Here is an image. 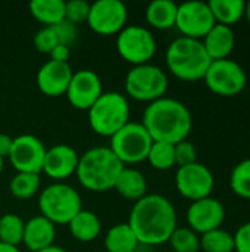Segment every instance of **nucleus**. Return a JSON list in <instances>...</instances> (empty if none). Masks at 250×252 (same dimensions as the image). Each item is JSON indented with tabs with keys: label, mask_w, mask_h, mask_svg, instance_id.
Listing matches in <instances>:
<instances>
[{
	"label": "nucleus",
	"mask_w": 250,
	"mask_h": 252,
	"mask_svg": "<svg viewBox=\"0 0 250 252\" xmlns=\"http://www.w3.org/2000/svg\"><path fill=\"white\" fill-rule=\"evenodd\" d=\"M130 227L137 236L139 244L161 245L169 241L177 227V213L172 202L159 193H146L134 202Z\"/></svg>",
	"instance_id": "nucleus-1"
},
{
	"label": "nucleus",
	"mask_w": 250,
	"mask_h": 252,
	"mask_svg": "<svg viewBox=\"0 0 250 252\" xmlns=\"http://www.w3.org/2000/svg\"><path fill=\"white\" fill-rule=\"evenodd\" d=\"M141 124L146 127L153 142L177 145L190 134L193 118L190 109L183 102L164 96L146 106Z\"/></svg>",
	"instance_id": "nucleus-2"
},
{
	"label": "nucleus",
	"mask_w": 250,
	"mask_h": 252,
	"mask_svg": "<svg viewBox=\"0 0 250 252\" xmlns=\"http://www.w3.org/2000/svg\"><path fill=\"white\" fill-rule=\"evenodd\" d=\"M125 165L108 146H94L85 151L78 161L77 177L80 183L93 192L113 189L115 182Z\"/></svg>",
	"instance_id": "nucleus-3"
},
{
	"label": "nucleus",
	"mask_w": 250,
	"mask_h": 252,
	"mask_svg": "<svg viewBox=\"0 0 250 252\" xmlns=\"http://www.w3.org/2000/svg\"><path fill=\"white\" fill-rule=\"evenodd\" d=\"M202 40L190 37H177L167 49V65L169 71L186 81L202 80L211 65Z\"/></svg>",
	"instance_id": "nucleus-4"
},
{
	"label": "nucleus",
	"mask_w": 250,
	"mask_h": 252,
	"mask_svg": "<svg viewBox=\"0 0 250 252\" xmlns=\"http://www.w3.org/2000/svg\"><path fill=\"white\" fill-rule=\"evenodd\" d=\"M87 111L90 127L100 136H112L130 121L128 99L118 92H103Z\"/></svg>",
	"instance_id": "nucleus-5"
},
{
	"label": "nucleus",
	"mask_w": 250,
	"mask_h": 252,
	"mask_svg": "<svg viewBox=\"0 0 250 252\" xmlns=\"http://www.w3.org/2000/svg\"><path fill=\"white\" fill-rule=\"evenodd\" d=\"M41 216L55 224H68L81 210L83 202L77 189L63 182L46 186L38 196Z\"/></svg>",
	"instance_id": "nucleus-6"
},
{
	"label": "nucleus",
	"mask_w": 250,
	"mask_h": 252,
	"mask_svg": "<svg viewBox=\"0 0 250 252\" xmlns=\"http://www.w3.org/2000/svg\"><path fill=\"white\" fill-rule=\"evenodd\" d=\"M152 143L153 139L141 123L128 121L111 136L109 148L122 164H137L147 159Z\"/></svg>",
	"instance_id": "nucleus-7"
},
{
	"label": "nucleus",
	"mask_w": 250,
	"mask_h": 252,
	"mask_svg": "<svg viewBox=\"0 0 250 252\" xmlns=\"http://www.w3.org/2000/svg\"><path fill=\"white\" fill-rule=\"evenodd\" d=\"M168 89V77L162 68L153 63L134 65L125 77L127 93L137 99L153 102L165 96Z\"/></svg>",
	"instance_id": "nucleus-8"
},
{
	"label": "nucleus",
	"mask_w": 250,
	"mask_h": 252,
	"mask_svg": "<svg viewBox=\"0 0 250 252\" xmlns=\"http://www.w3.org/2000/svg\"><path fill=\"white\" fill-rule=\"evenodd\" d=\"M116 49L130 63H147L156 52V40L149 28L139 24H130L118 32Z\"/></svg>",
	"instance_id": "nucleus-9"
},
{
	"label": "nucleus",
	"mask_w": 250,
	"mask_h": 252,
	"mask_svg": "<svg viewBox=\"0 0 250 252\" xmlns=\"http://www.w3.org/2000/svg\"><path fill=\"white\" fill-rule=\"evenodd\" d=\"M203 80L211 92L225 97L242 93L248 83L245 69L231 59L212 61Z\"/></svg>",
	"instance_id": "nucleus-10"
},
{
	"label": "nucleus",
	"mask_w": 250,
	"mask_h": 252,
	"mask_svg": "<svg viewBox=\"0 0 250 252\" xmlns=\"http://www.w3.org/2000/svg\"><path fill=\"white\" fill-rule=\"evenodd\" d=\"M215 24L217 22L208 1L190 0L178 4L175 27L184 37L202 40Z\"/></svg>",
	"instance_id": "nucleus-11"
},
{
	"label": "nucleus",
	"mask_w": 250,
	"mask_h": 252,
	"mask_svg": "<svg viewBox=\"0 0 250 252\" xmlns=\"http://www.w3.org/2000/svg\"><path fill=\"white\" fill-rule=\"evenodd\" d=\"M47 148L34 134H19L13 137L10 152L7 155L10 164L18 173H37L43 171Z\"/></svg>",
	"instance_id": "nucleus-12"
},
{
	"label": "nucleus",
	"mask_w": 250,
	"mask_h": 252,
	"mask_svg": "<svg viewBox=\"0 0 250 252\" xmlns=\"http://www.w3.org/2000/svg\"><path fill=\"white\" fill-rule=\"evenodd\" d=\"M128 10L121 0H96L90 4L87 22L99 34L108 35L119 32L127 22Z\"/></svg>",
	"instance_id": "nucleus-13"
},
{
	"label": "nucleus",
	"mask_w": 250,
	"mask_h": 252,
	"mask_svg": "<svg viewBox=\"0 0 250 252\" xmlns=\"http://www.w3.org/2000/svg\"><path fill=\"white\" fill-rule=\"evenodd\" d=\"M214 183L215 182L211 170L200 162H193L184 167H178L175 174L177 190L184 198L193 202L211 196Z\"/></svg>",
	"instance_id": "nucleus-14"
},
{
	"label": "nucleus",
	"mask_w": 250,
	"mask_h": 252,
	"mask_svg": "<svg viewBox=\"0 0 250 252\" xmlns=\"http://www.w3.org/2000/svg\"><path fill=\"white\" fill-rule=\"evenodd\" d=\"M103 93L100 77L91 69L74 71L66 89L69 103L78 109H88Z\"/></svg>",
	"instance_id": "nucleus-15"
},
{
	"label": "nucleus",
	"mask_w": 250,
	"mask_h": 252,
	"mask_svg": "<svg viewBox=\"0 0 250 252\" xmlns=\"http://www.w3.org/2000/svg\"><path fill=\"white\" fill-rule=\"evenodd\" d=\"M225 219L224 205L215 198H203L192 202L187 210V221L190 229L196 233H206L220 229Z\"/></svg>",
	"instance_id": "nucleus-16"
},
{
	"label": "nucleus",
	"mask_w": 250,
	"mask_h": 252,
	"mask_svg": "<svg viewBox=\"0 0 250 252\" xmlns=\"http://www.w3.org/2000/svg\"><path fill=\"white\" fill-rule=\"evenodd\" d=\"M80 157L77 151L66 145L57 143L46 151L43 171L53 180H65L77 171Z\"/></svg>",
	"instance_id": "nucleus-17"
},
{
	"label": "nucleus",
	"mask_w": 250,
	"mask_h": 252,
	"mask_svg": "<svg viewBox=\"0 0 250 252\" xmlns=\"http://www.w3.org/2000/svg\"><path fill=\"white\" fill-rule=\"evenodd\" d=\"M72 74L74 71L69 62L49 59L37 71V86L47 96H60L66 93Z\"/></svg>",
	"instance_id": "nucleus-18"
},
{
	"label": "nucleus",
	"mask_w": 250,
	"mask_h": 252,
	"mask_svg": "<svg viewBox=\"0 0 250 252\" xmlns=\"http://www.w3.org/2000/svg\"><path fill=\"white\" fill-rule=\"evenodd\" d=\"M55 236H56L55 223H52L44 216L38 214L31 217L28 221H25L22 242L27 245L29 251H40L43 248L53 245Z\"/></svg>",
	"instance_id": "nucleus-19"
},
{
	"label": "nucleus",
	"mask_w": 250,
	"mask_h": 252,
	"mask_svg": "<svg viewBox=\"0 0 250 252\" xmlns=\"http://www.w3.org/2000/svg\"><path fill=\"white\" fill-rule=\"evenodd\" d=\"M202 43L212 61L228 59L234 49L236 35L231 27L215 24L211 31L202 38Z\"/></svg>",
	"instance_id": "nucleus-20"
},
{
	"label": "nucleus",
	"mask_w": 250,
	"mask_h": 252,
	"mask_svg": "<svg viewBox=\"0 0 250 252\" xmlns=\"http://www.w3.org/2000/svg\"><path fill=\"white\" fill-rule=\"evenodd\" d=\"M113 189H116L121 196L136 202L146 195L147 182L140 170L133 167H124L115 182Z\"/></svg>",
	"instance_id": "nucleus-21"
},
{
	"label": "nucleus",
	"mask_w": 250,
	"mask_h": 252,
	"mask_svg": "<svg viewBox=\"0 0 250 252\" xmlns=\"http://www.w3.org/2000/svg\"><path fill=\"white\" fill-rule=\"evenodd\" d=\"M69 230L71 235L81 242H90L94 241L102 230V223L100 219L96 216V213L90 210H81L69 223Z\"/></svg>",
	"instance_id": "nucleus-22"
},
{
	"label": "nucleus",
	"mask_w": 250,
	"mask_h": 252,
	"mask_svg": "<svg viewBox=\"0 0 250 252\" xmlns=\"http://www.w3.org/2000/svg\"><path fill=\"white\" fill-rule=\"evenodd\" d=\"M137 245V236L128 223L113 224L105 236V247L109 252H134Z\"/></svg>",
	"instance_id": "nucleus-23"
},
{
	"label": "nucleus",
	"mask_w": 250,
	"mask_h": 252,
	"mask_svg": "<svg viewBox=\"0 0 250 252\" xmlns=\"http://www.w3.org/2000/svg\"><path fill=\"white\" fill-rule=\"evenodd\" d=\"M178 4L172 0H153L146 9L147 22L159 30H167L175 25Z\"/></svg>",
	"instance_id": "nucleus-24"
},
{
	"label": "nucleus",
	"mask_w": 250,
	"mask_h": 252,
	"mask_svg": "<svg viewBox=\"0 0 250 252\" xmlns=\"http://www.w3.org/2000/svg\"><path fill=\"white\" fill-rule=\"evenodd\" d=\"M208 4L217 24L231 27L243 18L246 3L243 0H211Z\"/></svg>",
	"instance_id": "nucleus-25"
},
{
	"label": "nucleus",
	"mask_w": 250,
	"mask_h": 252,
	"mask_svg": "<svg viewBox=\"0 0 250 252\" xmlns=\"http://www.w3.org/2000/svg\"><path fill=\"white\" fill-rule=\"evenodd\" d=\"M29 10L37 21L46 25H55L65 19L63 0H31Z\"/></svg>",
	"instance_id": "nucleus-26"
},
{
	"label": "nucleus",
	"mask_w": 250,
	"mask_h": 252,
	"mask_svg": "<svg viewBox=\"0 0 250 252\" xmlns=\"http://www.w3.org/2000/svg\"><path fill=\"white\" fill-rule=\"evenodd\" d=\"M40 185H41L40 174L16 173L9 183V189H10V193L16 198L29 199L37 193V190L40 189Z\"/></svg>",
	"instance_id": "nucleus-27"
},
{
	"label": "nucleus",
	"mask_w": 250,
	"mask_h": 252,
	"mask_svg": "<svg viewBox=\"0 0 250 252\" xmlns=\"http://www.w3.org/2000/svg\"><path fill=\"white\" fill-rule=\"evenodd\" d=\"M25 221L13 213H6L0 217V242L18 247L24 238Z\"/></svg>",
	"instance_id": "nucleus-28"
},
{
	"label": "nucleus",
	"mask_w": 250,
	"mask_h": 252,
	"mask_svg": "<svg viewBox=\"0 0 250 252\" xmlns=\"http://www.w3.org/2000/svg\"><path fill=\"white\" fill-rule=\"evenodd\" d=\"M200 248L205 252H233L234 238L224 229H215L200 236Z\"/></svg>",
	"instance_id": "nucleus-29"
},
{
	"label": "nucleus",
	"mask_w": 250,
	"mask_h": 252,
	"mask_svg": "<svg viewBox=\"0 0 250 252\" xmlns=\"http://www.w3.org/2000/svg\"><path fill=\"white\" fill-rule=\"evenodd\" d=\"M147 161L158 170H169L175 165V148L171 143L153 142L147 154Z\"/></svg>",
	"instance_id": "nucleus-30"
},
{
	"label": "nucleus",
	"mask_w": 250,
	"mask_h": 252,
	"mask_svg": "<svg viewBox=\"0 0 250 252\" xmlns=\"http://www.w3.org/2000/svg\"><path fill=\"white\" fill-rule=\"evenodd\" d=\"M169 244L175 252H199L200 250V238L190 227H175Z\"/></svg>",
	"instance_id": "nucleus-31"
},
{
	"label": "nucleus",
	"mask_w": 250,
	"mask_h": 252,
	"mask_svg": "<svg viewBox=\"0 0 250 252\" xmlns=\"http://www.w3.org/2000/svg\"><path fill=\"white\" fill-rule=\"evenodd\" d=\"M230 186L237 196L250 199V159L239 162L233 168Z\"/></svg>",
	"instance_id": "nucleus-32"
},
{
	"label": "nucleus",
	"mask_w": 250,
	"mask_h": 252,
	"mask_svg": "<svg viewBox=\"0 0 250 252\" xmlns=\"http://www.w3.org/2000/svg\"><path fill=\"white\" fill-rule=\"evenodd\" d=\"M57 44H59V40L52 25L43 27L34 35V46L41 53H50Z\"/></svg>",
	"instance_id": "nucleus-33"
},
{
	"label": "nucleus",
	"mask_w": 250,
	"mask_h": 252,
	"mask_svg": "<svg viewBox=\"0 0 250 252\" xmlns=\"http://www.w3.org/2000/svg\"><path fill=\"white\" fill-rule=\"evenodd\" d=\"M90 12V3L85 0H69L65 1V19L72 24H80L87 21Z\"/></svg>",
	"instance_id": "nucleus-34"
},
{
	"label": "nucleus",
	"mask_w": 250,
	"mask_h": 252,
	"mask_svg": "<svg viewBox=\"0 0 250 252\" xmlns=\"http://www.w3.org/2000/svg\"><path fill=\"white\" fill-rule=\"evenodd\" d=\"M174 148H175V165L184 167V165L197 162L196 146L187 139L183 142H178L177 145H174Z\"/></svg>",
	"instance_id": "nucleus-35"
},
{
	"label": "nucleus",
	"mask_w": 250,
	"mask_h": 252,
	"mask_svg": "<svg viewBox=\"0 0 250 252\" xmlns=\"http://www.w3.org/2000/svg\"><path fill=\"white\" fill-rule=\"evenodd\" d=\"M52 27L57 35L59 44H65V46L71 47V44L75 43V40L78 37V28L75 24L69 22L68 19H62L60 22H57Z\"/></svg>",
	"instance_id": "nucleus-36"
},
{
	"label": "nucleus",
	"mask_w": 250,
	"mask_h": 252,
	"mask_svg": "<svg viewBox=\"0 0 250 252\" xmlns=\"http://www.w3.org/2000/svg\"><path fill=\"white\" fill-rule=\"evenodd\" d=\"M234 238V251L250 252V221L245 223L233 235Z\"/></svg>",
	"instance_id": "nucleus-37"
},
{
	"label": "nucleus",
	"mask_w": 250,
	"mask_h": 252,
	"mask_svg": "<svg viewBox=\"0 0 250 252\" xmlns=\"http://www.w3.org/2000/svg\"><path fill=\"white\" fill-rule=\"evenodd\" d=\"M50 59L52 61H57V62H68L69 56H71V49L65 44H57L50 53Z\"/></svg>",
	"instance_id": "nucleus-38"
},
{
	"label": "nucleus",
	"mask_w": 250,
	"mask_h": 252,
	"mask_svg": "<svg viewBox=\"0 0 250 252\" xmlns=\"http://www.w3.org/2000/svg\"><path fill=\"white\" fill-rule=\"evenodd\" d=\"M12 143H13V137H10L6 133H0V157L4 158L9 155Z\"/></svg>",
	"instance_id": "nucleus-39"
},
{
	"label": "nucleus",
	"mask_w": 250,
	"mask_h": 252,
	"mask_svg": "<svg viewBox=\"0 0 250 252\" xmlns=\"http://www.w3.org/2000/svg\"><path fill=\"white\" fill-rule=\"evenodd\" d=\"M0 252H21L18 247L15 245H9V244H4V242H0Z\"/></svg>",
	"instance_id": "nucleus-40"
},
{
	"label": "nucleus",
	"mask_w": 250,
	"mask_h": 252,
	"mask_svg": "<svg viewBox=\"0 0 250 252\" xmlns=\"http://www.w3.org/2000/svg\"><path fill=\"white\" fill-rule=\"evenodd\" d=\"M35 252H66V250L62 248V247H59V245H50V247H47V248H43V250Z\"/></svg>",
	"instance_id": "nucleus-41"
},
{
	"label": "nucleus",
	"mask_w": 250,
	"mask_h": 252,
	"mask_svg": "<svg viewBox=\"0 0 250 252\" xmlns=\"http://www.w3.org/2000/svg\"><path fill=\"white\" fill-rule=\"evenodd\" d=\"M245 16H246V19L250 22V1H248L245 4Z\"/></svg>",
	"instance_id": "nucleus-42"
},
{
	"label": "nucleus",
	"mask_w": 250,
	"mask_h": 252,
	"mask_svg": "<svg viewBox=\"0 0 250 252\" xmlns=\"http://www.w3.org/2000/svg\"><path fill=\"white\" fill-rule=\"evenodd\" d=\"M3 165H4V161H3V157H0V174L3 171Z\"/></svg>",
	"instance_id": "nucleus-43"
}]
</instances>
